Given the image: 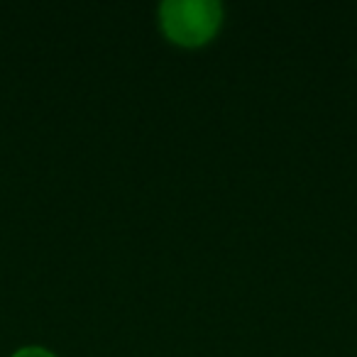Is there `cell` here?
<instances>
[{"mask_svg": "<svg viewBox=\"0 0 357 357\" xmlns=\"http://www.w3.org/2000/svg\"><path fill=\"white\" fill-rule=\"evenodd\" d=\"M13 357H56L54 352H50L47 347H37V345H30V347H20Z\"/></svg>", "mask_w": 357, "mask_h": 357, "instance_id": "7a4b0ae2", "label": "cell"}, {"mask_svg": "<svg viewBox=\"0 0 357 357\" xmlns=\"http://www.w3.org/2000/svg\"><path fill=\"white\" fill-rule=\"evenodd\" d=\"M164 35L181 47H201L223 25V8L215 0H167L159 8Z\"/></svg>", "mask_w": 357, "mask_h": 357, "instance_id": "6da1fadb", "label": "cell"}]
</instances>
